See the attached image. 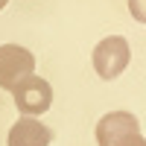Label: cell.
<instances>
[{"label":"cell","instance_id":"3957f363","mask_svg":"<svg viewBox=\"0 0 146 146\" xmlns=\"http://www.w3.org/2000/svg\"><path fill=\"white\" fill-rule=\"evenodd\" d=\"M12 96H15V105H18V111L23 117H41L44 111H50V105H53V88H50V82L41 79V76H27L15 91H12Z\"/></svg>","mask_w":146,"mask_h":146},{"label":"cell","instance_id":"8992f818","mask_svg":"<svg viewBox=\"0 0 146 146\" xmlns=\"http://www.w3.org/2000/svg\"><path fill=\"white\" fill-rule=\"evenodd\" d=\"M129 12H131V18L146 23V0H129Z\"/></svg>","mask_w":146,"mask_h":146},{"label":"cell","instance_id":"6da1fadb","mask_svg":"<svg viewBox=\"0 0 146 146\" xmlns=\"http://www.w3.org/2000/svg\"><path fill=\"white\" fill-rule=\"evenodd\" d=\"M129 58H131V50H129V41L123 35H108L94 47V70L105 82L117 79L129 67Z\"/></svg>","mask_w":146,"mask_h":146},{"label":"cell","instance_id":"52a82bcc","mask_svg":"<svg viewBox=\"0 0 146 146\" xmlns=\"http://www.w3.org/2000/svg\"><path fill=\"white\" fill-rule=\"evenodd\" d=\"M120 146H146V140H143L140 135H131V137H126V140L120 143Z\"/></svg>","mask_w":146,"mask_h":146},{"label":"cell","instance_id":"7a4b0ae2","mask_svg":"<svg viewBox=\"0 0 146 146\" xmlns=\"http://www.w3.org/2000/svg\"><path fill=\"white\" fill-rule=\"evenodd\" d=\"M32 73H35V56L27 47H18V44H3L0 47V88L15 91Z\"/></svg>","mask_w":146,"mask_h":146},{"label":"cell","instance_id":"5b68a950","mask_svg":"<svg viewBox=\"0 0 146 146\" xmlns=\"http://www.w3.org/2000/svg\"><path fill=\"white\" fill-rule=\"evenodd\" d=\"M53 131L38 117H18V123L9 129V146H50Z\"/></svg>","mask_w":146,"mask_h":146},{"label":"cell","instance_id":"ba28073f","mask_svg":"<svg viewBox=\"0 0 146 146\" xmlns=\"http://www.w3.org/2000/svg\"><path fill=\"white\" fill-rule=\"evenodd\" d=\"M6 3H9V0H0V9H3V6H6Z\"/></svg>","mask_w":146,"mask_h":146},{"label":"cell","instance_id":"277c9868","mask_svg":"<svg viewBox=\"0 0 146 146\" xmlns=\"http://www.w3.org/2000/svg\"><path fill=\"white\" fill-rule=\"evenodd\" d=\"M131 135H140V123L129 111H111L96 123V143L100 146H120Z\"/></svg>","mask_w":146,"mask_h":146}]
</instances>
